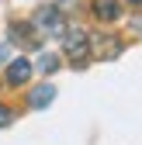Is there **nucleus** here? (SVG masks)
Segmentation results:
<instances>
[{
	"label": "nucleus",
	"mask_w": 142,
	"mask_h": 145,
	"mask_svg": "<svg viewBox=\"0 0 142 145\" xmlns=\"http://www.w3.org/2000/svg\"><path fill=\"white\" fill-rule=\"evenodd\" d=\"M62 14H66V10H62L59 4H45V7L35 10L31 28L38 31V35H56V38H62V31H66V17H62Z\"/></svg>",
	"instance_id": "obj_1"
},
{
	"label": "nucleus",
	"mask_w": 142,
	"mask_h": 145,
	"mask_svg": "<svg viewBox=\"0 0 142 145\" xmlns=\"http://www.w3.org/2000/svg\"><path fill=\"white\" fill-rule=\"evenodd\" d=\"M62 48H66V59L73 66H87V59H90V35L83 28H66L62 31Z\"/></svg>",
	"instance_id": "obj_2"
},
{
	"label": "nucleus",
	"mask_w": 142,
	"mask_h": 145,
	"mask_svg": "<svg viewBox=\"0 0 142 145\" xmlns=\"http://www.w3.org/2000/svg\"><path fill=\"white\" fill-rule=\"evenodd\" d=\"M11 42L21 45V48H38L42 45V35L31 28V21H14L11 24Z\"/></svg>",
	"instance_id": "obj_3"
},
{
	"label": "nucleus",
	"mask_w": 142,
	"mask_h": 145,
	"mask_svg": "<svg viewBox=\"0 0 142 145\" xmlns=\"http://www.w3.org/2000/svg\"><path fill=\"white\" fill-rule=\"evenodd\" d=\"M31 72H35V62H28L24 56L21 59H11V66H7V83L11 86H24L31 80Z\"/></svg>",
	"instance_id": "obj_4"
},
{
	"label": "nucleus",
	"mask_w": 142,
	"mask_h": 145,
	"mask_svg": "<svg viewBox=\"0 0 142 145\" xmlns=\"http://www.w3.org/2000/svg\"><path fill=\"white\" fill-rule=\"evenodd\" d=\"M90 56H97V59H114V56H121V42L118 38H111V35H104V38H90Z\"/></svg>",
	"instance_id": "obj_5"
},
{
	"label": "nucleus",
	"mask_w": 142,
	"mask_h": 145,
	"mask_svg": "<svg viewBox=\"0 0 142 145\" xmlns=\"http://www.w3.org/2000/svg\"><path fill=\"white\" fill-rule=\"evenodd\" d=\"M94 17L104 21V24H111V21L121 17V4L118 0H94Z\"/></svg>",
	"instance_id": "obj_6"
},
{
	"label": "nucleus",
	"mask_w": 142,
	"mask_h": 145,
	"mask_svg": "<svg viewBox=\"0 0 142 145\" xmlns=\"http://www.w3.org/2000/svg\"><path fill=\"white\" fill-rule=\"evenodd\" d=\"M52 100H56V86H52V83H42V86H35L31 93H28V104L35 107V111H42V107H49Z\"/></svg>",
	"instance_id": "obj_7"
},
{
	"label": "nucleus",
	"mask_w": 142,
	"mask_h": 145,
	"mask_svg": "<svg viewBox=\"0 0 142 145\" xmlns=\"http://www.w3.org/2000/svg\"><path fill=\"white\" fill-rule=\"evenodd\" d=\"M38 69L45 72V76H49V72H56V69H59V56H52V52H42V56H38Z\"/></svg>",
	"instance_id": "obj_8"
},
{
	"label": "nucleus",
	"mask_w": 142,
	"mask_h": 145,
	"mask_svg": "<svg viewBox=\"0 0 142 145\" xmlns=\"http://www.w3.org/2000/svg\"><path fill=\"white\" fill-rule=\"evenodd\" d=\"M11 121H14V111H11L7 104H0V128H7Z\"/></svg>",
	"instance_id": "obj_9"
},
{
	"label": "nucleus",
	"mask_w": 142,
	"mask_h": 145,
	"mask_svg": "<svg viewBox=\"0 0 142 145\" xmlns=\"http://www.w3.org/2000/svg\"><path fill=\"white\" fill-rule=\"evenodd\" d=\"M132 4H135V7H142V0H132Z\"/></svg>",
	"instance_id": "obj_10"
}]
</instances>
